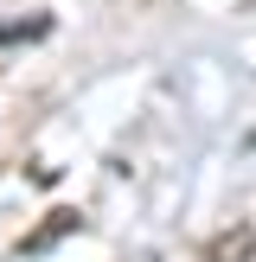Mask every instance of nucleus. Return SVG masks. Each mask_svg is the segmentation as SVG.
<instances>
[{"label":"nucleus","mask_w":256,"mask_h":262,"mask_svg":"<svg viewBox=\"0 0 256 262\" xmlns=\"http://www.w3.org/2000/svg\"><path fill=\"white\" fill-rule=\"evenodd\" d=\"M51 32V19L38 13V19H13V26H0V45H13V38H45Z\"/></svg>","instance_id":"obj_1"},{"label":"nucleus","mask_w":256,"mask_h":262,"mask_svg":"<svg viewBox=\"0 0 256 262\" xmlns=\"http://www.w3.org/2000/svg\"><path fill=\"white\" fill-rule=\"evenodd\" d=\"M64 230H77V211H51V224H45V230H38V237H32V243H26V250H45V243H58V237H64Z\"/></svg>","instance_id":"obj_2"}]
</instances>
